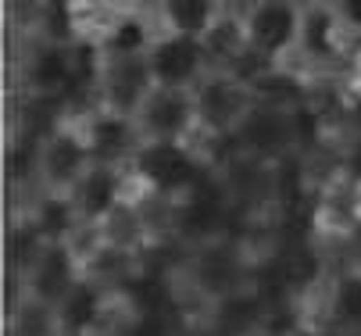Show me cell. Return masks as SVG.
Here are the masks:
<instances>
[{"label": "cell", "mask_w": 361, "mask_h": 336, "mask_svg": "<svg viewBox=\"0 0 361 336\" xmlns=\"http://www.w3.org/2000/svg\"><path fill=\"white\" fill-rule=\"evenodd\" d=\"M129 172L140 194L169 204L186 197L208 175H215V168L197 151V143H143V151L136 154Z\"/></svg>", "instance_id": "6da1fadb"}, {"label": "cell", "mask_w": 361, "mask_h": 336, "mask_svg": "<svg viewBox=\"0 0 361 336\" xmlns=\"http://www.w3.org/2000/svg\"><path fill=\"white\" fill-rule=\"evenodd\" d=\"M247 54L269 68L290 65L304 29V0H247L240 4Z\"/></svg>", "instance_id": "7a4b0ae2"}, {"label": "cell", "mask_w": 361, "mask_h": 336, "mask_svg": "<svg viewBox=\"0 0 361 336\" xmlns=\"http://www.w3.org/2000/svg\"><path fill=\"white\" fill-rule=\"evenodd\" d=\"M93 168L90 143L82 136V125L75 118H65L58 129H50L36 143V179L32 189L43 194H72L82 182V175Z\"/></svg>", "instance_id": "3957f363"}, {"label": "cell", "mask_w": 361, "mask_h": 336, "mask_svg": "<svg viewBox=\"0 0 361 336\" xmlns=\"http://www.w3.org/2000/svg\"><path fill=\"white\" fill-rule=\"evenodd\" d=\"M193 101H197L200 139H233L243 118L257 104L254 86L233 72H212L193 89Z\"/></svg>", "instance_id": "277c9868"}, {"label": "cell", "mask_w": 361, "mask_h": 336, "mask_svg": "<svg viewBox=\"0 0 361 336\" xmlns=\"http://www.w3.org/2000/svg\"><path fill=\"white\" fill-rule=\"evenodd\" d=\"M82 282V261L68 244H43L22 272L11 275V290L47 301V304H61L75 286Z\"/></svg>", "instance_id": "5b68a950"}, {"label": "cell", "mask_w": 361, "mask_h": 336, "mask_svg": "<svg viewBox=\"0 0 361 336\" xmlns=\"http://www.w3.org/2000/svg\"><path fill=\"white\" fill-rule=\"evenodd\" d=\"M154 89L158 86H154L147 58H111V61L100 58L97 75H93V104L126 118H136Z\"/></svg>", "instance_id": "8992f818"}, {"label": "cell", "mask_w": 361, "mask_h": 336, "mask_svg": "<svg viewBox=\"0 0 361 336\" xmlns=\"http://www.w3.org/2000/svg\"><path fill=\"white\" fill-rule=\"evenodd\" d=\"M143 143H197V101L190 89H154L136 115Z\"/></svg>", "instance_id": "52a82bcc"}, {"label": "cell", "mask_w": 361, "mask_h": 336, "mask_svg": "<svg viewBox=\"0 0 361 336\" xmlns=\"http://www.w3.org/2000/svg\"><path fill=\"white\" fill-rule=\"evenodd\" d=\"M150 75L158 89H197L204 79L215 72L208 46L200 39H186V36H158V43L147 54Z\"/></svg>", "instance_id": "ba28073f"}, {"label": "cell", "mask_w": 361, "mask_h": 336, "mask_svg": "<svg viewBox=\"0 0 361 336\" xmlns=\"http://www.w3.org/2000/svg\"><path fill=\"white\" fill-rule=\"evenodd\" d=\"M75 122L82 125L93 165L133 168L136 154L143 151V136H140L136 118H126V115H115V111H104V108H90Z\"/></svg>", "instance_id": "9c48e42d"}, {"label": "cell", "mask_w": 361, "mask_h": 336, "mask_svg": "<svg viewBox=\"0 0 361 336\" xmlns=\"http://www.w3.org/2000/svg\"><path fill=\"white\" fill-rule=\"evenodd\" d=\"M68 197H72V204H75V211L86 225H100V222H108L126 201L140 197V189H136V179H133L129 168L93 165Z\"/></svg>", "instance_id": "30bf717a"}, {"label": "cell", "mask_w": 361, "mask_h": 336, "mask_svg": "<svg viewBox=\"0 0 361 336\" xmlns=\"http://www.w3.org/2000/svg\"><path fill=\"white\" fill-rule=\"evenodd\" d=\"M229 8V0H154V18L165 36L200 39L208 36Z\"/></svg>", "instance_id": "8fae6325"}, {"label": "cell", "mask_w": 361, "mask_h": 336, "mask_svg": "<svg viewBox=\"0 0 361 336\" xmlns=\"http://www.w3.org/2000/svg\"><path fill=\"white\" fill-rule=\"evenodd\" d=\"M4 336H65L58 304H47V301L11 290L8 311H4Z\"/></svg>", "instance_id": "7c38bea8"}, {"label": "cell", "mask_w": 361, "mask_h": 336, "mask_svg": "<svg viewBox=\"0 0 361 336\" xmlns=\"http://www.w3.org/2000/svg\"><path fill=\"white\" fill-rule=\"evenodd\" d=\"M333 11L347 39L354 43V54L361 51V0H333Z\"/></svg>", "instance_id": "4fadbf2b"}, {"label": "cell", "mask_w": 361, "mask_h": 336, "mask_svg": "<svg viewBox=\"0 0 361 336\" xmlns=\"http://www.w3.org/2000/svg\"><path fill=\"white\" fill-rule=\"evenodd\" d=\"M343 336H361V329H350V332H343Z\"/></svg>", "instance_id": "5bb4252c"}]
</instances>
